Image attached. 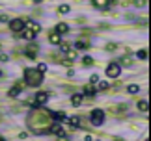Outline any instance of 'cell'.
Wrapping results in <instances>:
<instances>
[{
    "label": "cell",
    "mask_w": 151,
    "mask_h": 141,
    "mask_svg": "<svg viewBox=\"0 0 151 141\" xmlns=\"http://www.w3.org/2000/svg\"><path fill=\"white\" fill-rule=\"evenodd\" d=\"M95 141H101V139H95Z\"/></svg>",
    "instance_id": "38"
},
{
    "label": "cell",
    "mask_w": 151,
    "mask_h": 141,
    "mask_svg": "<svg viewBox=\"0 0 151 141\" xmlns=\"http://www.w3.org/2000/svg\"><path fill=\"white\" fill-rule=\"evenodd\" d=\"M147 108H149L147 100H140V102H138V110H140V111H144V113H147Z\"/></svg>",
    "instance_id": "20"
},
{
    "label": "cell",
    "mask_w": 151,
    "mask_h": 141,
    "mask_svg": "<svg viewBox=\"0 0 151 141\" xmlns=\"http://www.w3.org/2000/svg\"><path fill=\"white\" fill-rule=\"evenodd\" d=\"M127 89H129V93H138V91H140V87H138L136 84H132V85L127 87Z\"/></svg>",
    "instance_id": "25"
},
{
    "label": "cell",
    "mask_w": 151,
    "mask_h": 141,
    "mask_svg": "<svg viewBox=\"0 0 151 141\" xmlns=\"http://www.w3.org/2000/svg\"><path fill=\"white\" fill-rule=\"evenodd\" d=\"M84 141H93V137H91L90 134H88V136H84Z\"/></svg>",
    "instance_id": "35"
},
{
    "label": "cell",
    "mask_w": 151,
    "mask_h": 141,
    "mask_svg": "<svg viewBox=\"0 0 151 141\" xmlns=\"http://www.w3.org/2000/svg\"><path fill=\"white\" fill-rule=\"evenodd\" d=\"M106 50H116V43H108L106 45Z\"/></svg>",
    "instance_id": "31"
},
{
    "label": "cell",
    "mask_w": 151,
    "mask_h": 141,
    "mask_svg": "<svg viewBox=\"0 0 151 141\" xmlns=\"http://www.w3.org/2000/svg\"><path fill=\"white\" fill-rule=\"evenodd\" d=\"M36 69L39 70V73H43V74H45V73H47V65H45V63H39V65H37Z\"/></svg>",
    "instance_id": "26"
},
{
    "label": "cell",
    "mask_w": 151,
    "mask_h": 141,
    "mask_svg": "<svg viewBox=\"0 0 151 141\" xmlns=\"http://www.w3.org/2000/svg\"><path fill=\"white\" fill-rule=\"evenodd\" d=\"M8 60H9V58L6 56V54H2V56H0V61H4V63H6V61H8Z\"/></svg>",
    "instance_id": "34"
},
{
    "label": "cell",
    "mask_w": 151,
    "mask_h": 141,
    "mask_svg": "<svg viewBox=\"0 0 151 141\" xmlns=\"http://www.w3.org/2000/svg\"><path fill=\"white\" fill-rule=\"evenodd\" d=\"M118 141H123V139H118Z\"/></svg>",
    "instance_id": "39"
},
{
    "label": "cell",
    "mask_w": 151,
    "mask_h": 141,
    "mask_svg": "<svg viewBox=\"0 0 151 141\" xmlns=\"http://www.w3.org/2000/svg\"><path fill=\"white\" fill-rule=\"evenodd\" d=\"M21 89H22V85L19 84V85H13V87H11V89L8 91V95L11 97V98H15V97H19L21 95Z\"/></svg>",
    "instance_id": "11"
},
{
    "label": "cell",
    "mask_w": 151,
    "mask_h": 141,
    "mask_svg": "<svg viewBox=\"0 0 151 141\" xmlns=\"http://www.w3.org/2000/svg\"><path fill=\"white\" fill-rule=\"evenodd\" d=\"M24 80H26V85L37 87V85H41V82H43V73H39L37 69H26L24 70Z\"/></svg>",
    "instance_id": "2"
},
{
    "label": "cell",
    "mask_w": 151,
    "mask_h": 141,
    "mask_svg": "<svg viewBox=\"0 0 151 141\" xmlns=\"http://www.w3.org/2000/svg\"><path fill=\"white\" fill-rule=\"evenodd\" d=\"M50 117H52V121H63L65 119V113L63 111H50Z\"/></svg>",
    "instance_id": "15"
},
{
    "label": "cell",
    "mask_w": 151,
    "mask_h": 141,
    "mask_svg": "<svg viewBox=\"0 0 151 141\" xmlns=\"http://www.w3.org/2000/svg\"><path fill=\"white\" fill-rule=\"evenodd\" d=\"M67 32H69V24H67V22H60V24L56 26V33L63 35V33H67Z\"/></svg>",
    "instance_id": "12"
},
{
    "label": "cell",
    "mask_w": 151,
    "mask_h": 141,
    "mask_svg": "<svg viewBox=\"0 0 151 141\" xmlns=\"http://www.w3.org/2000/svg\"><path fill=\"white\" fill-rule=\"evenodd\" d=\"M132 2H134L138 8H142V6H146V4H147V0H132Z\"/></svg>",
    "instance_id": "28"
},
{
    "label": "cell",
    "mask_w": 151,
    "mask_h": 141,
    "mask_svg": "<svg viewBox=\"0 0 151 141\" xmlns=\"http://www.w3.org/2000/svg\"><path fill=\"white\" fill-rule=\"evenodd\" d=\"M136 56L140 58V60H147V50H146V48H144V50H138Z\"/></svg>",
    "instance_id": "24"
},
{
    "label": "cell",
    "mask_w": 151,
    "mask_h": 141,
    "mask_svg": "<svg viewBox=\"0 0 151 141\" xmlns=\"http://www.w3.org/2000/svg\"><path fill=\"white\" fill-rule=\"evenodd\" d=\"M82 65H84V67H91V65H93V58L84 56V58H82Z\"/></svg>",
    "instance_id": "21"
},
{
    "label": "cell",
    "mask_w": 151,
    "mask_h": 141,
    "mask_svg": "<svg viewBox=\"0 0 151 141\" xmlns=\"http://www.w3.org/2000/svg\"><path fill=\"white\" fill-rule=\"evenodd\" d=\"M24 28L32 30L34 33H39V32H41V24L36 22V21H30V19H24Z\"/></svg>",
    "instance_id": "6"
},
{
    "label": "cell",
    "mask_w": 151,
    "mask_h": 141,
    "mask_svg": "<svg viewBox=\"0 0 151 141\" xmlns=\"http://www.w3.org/2000/svg\"><path fill=\"white\" fill-rule=\"evenodd\" d=\"M69 122H71L73 128H78L80 126V117H77V115H75V117H69Z\"/></svg>",
    "instance_id": "19"
},
{
    "label": "cell",
    "mask_w": 151,
    "mask_h": 141,
    "mask_svg": "<svg viewBox=\"0 0 151 141\" xmlns=\"http://www.w3.org/2000/svg\"><path fill=\"white\" fill-rule=\"evenodd\" d=\"M34 2H41V0H34Z\"/></svg>",
    "instance_id": "36"
},
{
    "label": "cell",
    "mask_w": 151,
    "mask_h": 141,
    "mask_svg": "<svg viewBox=\"0 0 151 141\" xmlns=\"http://www.w3.org/2000/svg\"><path fill=\"white\" fill-rule=\"evenodd\" d=\"M22 28H24V21L22 19H13L9 22V30L11 32H21Z\"/></svg>",
    "instance_id": "7"
},
{
    "label": "cell",
    "mask_w": 151,
    "mask_h": 141,
    "mask_svg": "<svg viewBox=\"0 0 151 141\" xmlns=\"http://www.w3.org/2000/svg\"><path fill=\"white\" fill-rule=\"evenodd\" d=\"M49 132H52L54 136H65V132H63L62 125H58L56 121H52V125H50V128H49Z\"/></svg>",
    "instance_id": "8"
},
{
    "label": "cell",
    "mask_w": 151,
    "mask_h": 141,
    "mask_svg": "<svg viewBox=\"0 0 151 141\" xmlns=\"http://www.w3.org/2000/svg\"><path fill=\"white\" fill-rule=\"evenodd\" d=\"M69 9H71V8H69V6H67V4H62V6H60V8H58V13H62V15H65V13H69Z\"/></svg>",
    "instance_id": "22"
},
{
    "label": "cell",
    "mask_w": 151,
    "mask_h": 141,
    "mask_svg": "<svg viewBox=\"0 0 151 141\" xmlns=\"http://www.w3.org/2000/svg\"><path fill=\"white\" fill-rule=\"evenodd\" d=\"M0 141H4V139H2V137H0Z\"/></svg>",
    "instance_id": "37"
},
{
    "label": "cell",
    "mask_w": 151,
    "mask_h": 141,
    "mask_svg": "<svg viewBox=\"0 0 151 141\" xmlns=\"http://www.w3.org/2000/svg\"><path fill=\"white\" fill-rule=\"evenodd\" d=\"M22 37H24V39H28V41H34V39H36V33H34L32 30H28V28H22Z\"/></svg>",
    "instance_id": "14"
},
{
    "label": "cell",
    "mask_w": 151,
    "mask_h": 141,
    "mask_svg": "<svg viewBox=\"0 0 151 141\" xmlns=\"http://www.w3.org/2000/svg\"><path fill=\"white\" fill-rule=\"evenodd\" d=\"M84 93H86V95H90V97L95 95V85H93V84H88V85L84 87Z\"/></svg>",
    "instance_id": "18"
},
{
    "label": "cell",
    "mask_w": 151,
    "mask_h": 141,
    "mask_svg": "<svg viewBox=\"0 0 151 141\" xmlns=\"http://www.w3.org/2000/svg\"><path fill=\"white\" fill-rule=\"evenodd\" d=\"M104 122V111L103 110H93L91 111V125L93 126H101Z\"/></svg>",
    "instance_id": "3"
},
{
    "label": "cell",
    "mask_w": 151,
    "mask_h": 141,
    "mask_svg": "<svg viewBox=\"0 0 151 141\" xmlns=\"http://www.w3.org/2000/svg\"><path fill=\"white\" fill-rule=\"evenodd\" d=\"M84 100V95H80V93H75V95H71V104L73 106H80Z\"/></svg>",
    "instance_id": "10"
},
{
    "label": "cell",
    "mask_w": 151,
    "mask_h": 141,
    "mask_svg": "<svg viewBox=\"0 0 151 141\" xmlns=\"http://www.w3.org/2000/svg\"><path fill=\"white\" fill-rule=\"evenodd\" d=\"M36 46H34V45H30V46H28V48H26V56L28 58H32V60H34V58H36Z\"/></svg>",
    "instance_id": "17"
},
{
    "label": "cell",
    "mask_w": 151,
    "mask_h": 141,
    "mask_svg": "<svg viewBox=\"0 0 151 141\" xmlns=\"http://www.w3.org/2000/svg\"><path fill=\"white\" fill-rule=\"evenodd\" d=\"M93 85H95V91H99V89H101V91H103V89H108V82H95Z\"/></svg>",
    "instance_id": "16"
},
{
    "label": "cell",
    "mask_w": 151,
    "mask_h": 141,
    "mask_svg": "<svg viewBox=\"0 0 151 141\" xmlns=\"http://www.w3.org/2000/svg\"><path fill=\"white\" fill-rule=\"evenodd\" d=\"M47 100H49V93H45V91H41V93H36V98H34V108H39V106H43V104H47Z\"/></svg>",
    "instance_id": "4"
},
{
    "label": "cell",
    "mask_w": 151,
    "mask_h": 141,
    "mask_svg": "<svg viewBox=\"0 0 151 141\" xmlns=\"http://www.w3.org/2000/svg\"><path fill=\"white\" fill-rule=\"evenodd\" d=\"M121 73V67L118 65V63H110V65L106 67V76L108 78H118Z\"/></svg>",
    "instance_id": "5"
},
{
    "label": "cell",
    "mask_w": 151,
    "mask_h": 141,
    "mask_svg": "<svg viewBox=\"0 0 151 141\" xmlns=\"http://www.w3.org/2000/svg\"><path fill=\"white\" fill-rule=\"evenodd\" d=\"M60 48H62L63 52H65V50H69V48H71V46H69V43H60Z\"/></svg>",
    "instance_id": "29"
},
{
    "label": "cell",
    "mask_w": 151,
    "mask_h": 141,
    "mask_svg": "<svg viewBox=\"0 0 151 141\" xmlns=\"http://www.w3.org/2000/svg\"><path fill=\"white\" fill-rule=\"evenodd\" d=\"M95 82H99V76H97V74H93V76L90 78V84H95Z\"/></svg>",
    "instance_id": "30"
},
{
    "label": "cell",
    "mask_w": 151,
    "mask_h": 141,
    "mask_svg": "<svg viewBox=\"0 0 151 141\" xmlns=\"http://www.w3.org/2000/svg\"><path fill=\"white\" fill-rule=\"evenodd\" d=\"M56 141H71V139H69L67 136H58V139Z\"/></svg>",
    "instance_id": "32"
},
{
    "label": "cell",
    "mask_w": 151,
    "mask_h": 141,
    "mask_svg": "<svg viewBox=\"0 0 151 141\" xmlns=\"http://www.w3.org/2000/svg\"><path fill=\"white\" fill-rule=\"evenodd\" d=\"M52 125V117H50V111L47 110H34L30 115H28V126H30L32 132L36 134H45L49 132V128Z\"/></svg>",
    "instance_id": "1"
},
{
    "label": "cell",
    "mask_w": 151,
    "mask_h": 141,
    "mask_svg": "<svg viewBox=\"0 0 151 141\" xmlns=\"http://www.w3.org/2000/svg\"><path fill=\"white\" fill-rule=\"evenodd\" d=\"M49 43H50V45H60V43H62V35L56 33V32H52V33L49 35Z\"/></svg>",
    "instance_id": "9"
},
{
    "label": "cell",
    "mask_w": 151,
    "mask_h": 141,
    "mask_svg": "<svg viewBox=\"0 0 151 141\" xmlns=\"http://www.w3.org/2000/svg\"><path fill=\"white\" fill-rule=\"evenodd\" d=\"M65 54H67V58H69V60H75V58H77V50H71V48H69V50H65Z\"/></svg>",
    "instance_id": "23"
},
{
    "label": "cell",
    "mask_w": 151,
    "mask_h": 141,
    "mask_svg": "<svg viewBox=\"0 0 151 141\" xmlns=\"http://www.w3.org/2000/svg\"><path fill=\"white\" fill-rule=\"evenodd\" d=\"M93 2L95 8H99V9H106L108 8V4H110V0H91Z\"/></svg>",
    "instance_id": "13"
},
{
    "label": "cell",
    "mask_w": 151,
    "mask_h": 141,
    "mask_svg": "<svg viewBox=\"0 0 151 141\" xmlns=\"http://www.w3.org/2000/svg\"><path fill=\"white\" fill-rule=\"evenodd\" d=\"M75 46H77V48H86V46H88V43H84V41H77V43H75Z\"/></svg>",
    "instance_id": "27"
},
{
    "label": "cell",
    "mask_w": 151,
    "mask_h": 141,
    "mask_svg": "<svg viewBox=\"0 0 151 141\" xmlns=\"http://www.w3.org/2000/svg\"><path fill=\"white\" fill-rule=\"evenodd\" d=\"M0 22H9L8 21V15H0Z\"/></svg>",
    "instance_id": "33"
}]
</instances>
